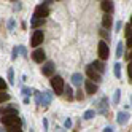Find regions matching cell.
<instances>
[{
  "label": "cell",
  "mask_w": 132,
  "mask_h": 132,
  "mask_svg": "<svg viewBox=\"0 0 132 132\" xmlns=\"http://www.w3.org/2000/svg\"><path fill=\"white\" fill-rule=\"evenodd\" d=\"M2 124L5 127H21L22 121L18 115H11V116H2Z\"/></svg>",
  "instance_id": "1"
},
{
  "label": "cell",
  "mask_w": 132,
  "mask_h": 132,
  "mask_svg": "<svg viewBox=\"0 0 132 132\" xmlns=\"http://www.w3.org/2000/svg\"><path fill=\"white\" fill-rule=\"evenodd\" d=\"M51 88H53V91L56 92V96H61V94L64 92V88H65L62 77H59V75L53 77V78H51Z\"/></svg>",
  "instance_id": "2"
},
{
  "label": "cell",
  "mask_w": 132,
  "mask_h": 132,
  "mask_svg": "<svg viewBox=\"0 0 132 132\" xmlns=\"http://www.w3.org/2000/svg\"><path fill=\"white\" fill-rule=\"evenodd\" d=\"M108 56H110V50H108V45H107V42H99V57H100V61H105V59H108Z\"/></svg>",
  "instance_id": "3"
},
{
  "label": "cell",
  "mask_w": 132,
  "mask_h": 132,
  "mask_svg": "<svg viewBox=\"0 0 132 132\" xmlns=\"http://www.w3.org/2000/svg\"><path fill=\"white\" fill-rule=\"evenodd\" d=\"M48 14H50V8L45 5H38L34 11V18H38V19H45Z\"/></svg>",
  "instance_id": "4"
},
{
  "label": "cell",
  "mask_w": 132,
  "mask_h": 132,
  "mask_svg": "<svg viewBox=\"0 0 132 132\" xmlns=\"http://www.w3.org/2000/svg\"><path fill=\"white\" fill-rule=\"evenodd\" d=\"M97 110H96V113H100V115H105V113H108V99L107 97H102L97 103Z\"/></svg>",
  "instance_id": "5"
},
{
  "label": "cell",
  "mask_w": 132,
  "mask_h": 132,
  "mask_svg": "<svg viewBox=\"0 0 132 132\" xmlns=\"http://www.w3.org/2000/svg\"><path fill=\"white\" fill-rule=\"evenodd\" d=\"M43 38H45L43 32H42V30H35V32H34V35H32L30 45L34 46V48H37V46H38V45H42V43H43Z\"/></svg>",
  "instance_id": "6"
},
{
  "label": "cell",
  "mask_w": 132,
  "mask_h": 132,
  "mask_svg": "<svg viewBox=\"0 0 132 132\" xmlns=\"http://www.w3.org/2000/svg\"><path fill=\"white\" fill-rule=\"evenodd\" d=\"M51 100H53V94H51L50 91H43V92H42V102H40V105H43V107H50Z\"/></svg>",
  "instance_id": "7"
},
{
  "label": "cell",
  "mask_w": 132,
  "mask_h": 132,
  "mask_svg": "<svg viewBox=\"0 0 132 132\" xmlns=\"http://www.w3.org/2000/svg\"><path fill=\"white\" fill-rule=\"evenodd\" d=\"M86 73H88V77H89L91 80H94V81H96V83L102 81V75H100L99 72H96V70H94V69L91 67V65H89V67L86 69Z\"/></svg>",
  "instance_id": "8"
},
{
  "label": "cell",
  "mask_w": 132,
  "mask_h": 132,
  "mask_svg": "<svg viewBox=\"0 0 132 132\" xmlns=\"http://www.w3.org/2000/svg\"><path fill=\"white\" fill-rule=\"evenodd\" d=\"M42 72H43V75L45 77H53V73H54V64L51 62V61H48L43 67H42Z\"/></svg>",
  "instance_id": "9"
},
{
  "label": "cell",
  "mask_w": 132,
  "mask_h": 132,
  "mask_svg": "<svg viewBox=\"0 0 132 132\" xmlns=\"http://www.w3.org/2000/svg\"><path fill=\"white\" fill-rule=\"evenodd\" d=\"M45 57H46V54H45V51L43 50H40V48H37L34 53H32V59L35 61V62H43L45 61Z\"/></svg>",
  "instance_id": "10"
},
{
  "label": "cell",
  "mask_w": 132,
  "mask_h": 132,
  "mask_svg": "<svg viewBox=\"0 0 132 132\" xmlns=\"http://www.w3.org/2000/svg\"><path fill=\"white\" fill-rule=\"evenodd\" d=\"M127 121H129V113L127 111H119L116 115V122L119 126H124Z\"/></svg>",
  "instance_id": "11"
},
{
  "label": "cell",
  "mask_w": 132,
  "mask_h": 132,
  "mask_svg": "<svg viewBox=\"0 0 132 132\" xmlns=\"http://www.w3.org/2000/svg\"><path fill=\"white\" fill-rule=\"evenodd\" d=\"M0 115H2V116L18 115V108L16 107H2V108H0Z\"/></svg>",
  "instance_id": "12"
},
{
  "label": "cell",
  "mask_w": 132,
  "mask_h": 132,
  "mask_svg": "<svg viewBox=\"0 0 132 132\" xmlns=\"http://www.w3.org/2000/svg\"><path fill=\"white\" fill-rule=\"evenodd\" d=\"M84 89H86L88 94H96V92L99 91L97 84L94 83V81H86V83H84Z\"/></svg>",
  "instance_id": "13"
},
{
  "label": "cell",
  "mask_w": 132,
  "mask_h": 132,
  "mask_svg": "<svg viewBox=\"0 0 132 132\" xmlns=\"http://www.w3.org/2000/svg\"><path fill=\"white\" fill-rule=\"evenodd\" d=\"M91 67L96 70V72H99L100 75H102V73H105V65H103L102 61H94V62L91 64Z\"/></svg>",
  "instance_id": "14"
},
{
  "label": "cell",
  "mask_w": 132,
  "mask_h": 132,
  "mask_svg": "<svg viewBox=\"0 0 132 132\" xmlns=\"http://www.w3.org/2000/svg\"><path fill=\"white\" fill-rule=\"evenodd\" d=\"M100 8L105 11V14H110V13H113V2H102Z\"/></svg>",
  "instance_id": "15"
},
{
  "label": "cell",
  "mask_w": 132,
  "mask_h": 132,
  "mask_svg": "<svg viewBox=\"0 0 132 132\" xmlns=\"http://www.w3.org/2000/svg\"><path fill=\"white\" fill-rule=\"evenodd\" d=\"M72 83L75 84V86H81V83H83L81 73H73V75H72Z\"/></svg>",
  "instance_id": "16"
},
{
  "label": "cell",
  "mask_w": 132,
  "mask_h": 132,
  "mask_svg": "<svg viewBox=\"0 0 132 132\" xmlns=\"http://www.w3.org/2000/svg\"><path fill=\"white\" fill-rule=\"evenodd\" d=\"M111 22H113V21H111V16H110V14H105V16L102 18V26L105 27V29H110V27H111Z\"/></svg>",
  "instance_id": "17"
},
{
  "label": "cell",
  "mask_w": 132,
  "mask_h": 132,
  "mask_svg": "<svg viewBox=\"0 0 132 132\" xmlns=\"http://www.w3.org/2000/svg\"><path fill=\"white\" fill-rule=\"evenodd\" d=\"M43 24H45V19H38V18H32V21H30L32 27H40Z\"/></svg>",
  "instance_id": "18"
},
{
  "label": "cell",
  "mask_w": 132,
  "mask_h": 132,
  "mask_svg": "<svg viewBox=\"0 0 132 132\" xmlns=\"http://www.w3.org/2000/svg\"><path fill=\"white\" fill-rule=\"evenodd\" d=\"M113 73H115L116 78H121V64L116 62L115 65H113Z\"/></svg>",
  "instance_id": "19"
},
{
  "label": "cell",
  "mask_w": 132,
  "mask_h": 132,
  "mask_svg": "<svg viewBox=\"0 0 132 132\" xmlns=\"http://www.w3.org/2000/svg\"><path fill=\"white\" fill-rule=\"evenodd\" d=\"M122 53H124V43L119 42V43L116 45V56H118V59L122 56Z\"/></svg>",
  "instance_id": "20"
},
{
  "label": "cell",
  "mask_w": 132,
  "mask_h": 132,
  "mask_svg": "<svg viewBox=\"0 0 132 132\" xmlns=\"http://www.w3.org/2000/svg\"><path fill=\"white\" fill-rule=\"evenodd\" d=\"M64 92H65V96H67V100H72L75 96H73V91H72V88L70 86H65L64 88Z\"/></svg>",
  "instance_id": "21"
},
{
  "label": "cell",
  "mask_w": 132,
  "mask_h": 132,
  "mask_svg": "<svg viewBox=\"0 0 132 132\" xmlns=\"http://www.w3.org/2000/svg\"><path fill=\"white\" fill-rule=\"evenodd\" d=\"M94 116H96V110H88V111H84V115H83L84 119H92Z\"/></svg>",
  "instance_id": "22"
},
{
  "label": "cell",
  "mask_w": 132,
  "mask_h": 132,
  "mask_svg": "<svg viewBox=\"0 0 132 132\" xmlns=\"http://www.w3.org/2000/svg\"><path fill=\"white\" fill-rule=\"evenodd\" d=\"M6 100H10V94L0 91V103H3V102H6Z\"/></svg>",
  "instance_id": "23"
},
{
  "label": "cell",
  "mask_w": 132,
  "mask_h": 132,
  "mask_svg": "<svg viewBox=\"0 0 132 132\" xmlns=\"http://www.w3.org/2000/svg\"><path fill=\"white\" fill-rule=\"evenodd\" d=\"M119 99H121V91L116 89V91H115V96H113V103H115V105H118V103H119Z\"/></svg>",
  "instance_id": "24"
},
{
  "label": "cell",
  "mask_w": 132,
  "mask_h": 132,
  "mask_svg": "<svg viewBox=\"0 0 132 132\" xmlns=\"http://www.w3.org/2000/svg\"><path fill=\"white\" fill-rule=\"evenodd\" d=\"M8 83L14 84V72H13V69H8Z\"/></svg>",
  "instance_id": "25"
},
{
  "label": "cell",
  "mask_w": 132,
  "mask_h": 132,
  "mask_svg": "<svg viewBox=\"0 0 132 132\" xmlns=\"http://www.w3.org/2000/svg\"><path fill=\"white\" fill-rule=\"evenodd\" d=\"M124 35L127 37V38H129V37H132V26H130V24H127V26H126V29H124Z\"/></svg>",
  "instance_id": "26"
},
{
  "label": "cell",
  "mask_w": 132,
  "mask_h": 132,
  "mask_svg": "<svg viewBox=\"0 0 132 132\" xmlns=\"http://www.w3.org/2000/svg\"><path fill=\"white\" fill-rule=\"evenodd\" d=\"M75 99H77V100H83V99H84V94H83L81 89L77 91V94H75Z\"/></svg>",
  "instance_id": "27"
},
{
  "label": "cell",
  "mask_w": 132,
  "mask_h": 132,
  "mask_svg": "<svg viewBox=\"0 0 132 132\" xmlns=\"http://www.w3.org/2000/svg\"><path fill=\"white\" fill-rule=\"evenodd\" d=\"M127 75H129V81L132 83V61H130L129 65H127Z\"/></svg>",
  "instance_id": "28"
},
{
  "label": "cell",
  "mask_w": 132,
  "mask_h": 132,
  "mask_svg": "<svg viewBox=\"0 0 132 132\" xmlns=\"http://www.w3.org/2000/svg\"><path fill=\"white\" fill-rule=\"evenodd\" d=\"M35 102H37V105H40V102H42V92L38 91H35Z\"/></svg>",
  "instance_id": "29"
},
{
  "label": "cell",
  "mask_w": 132,
  "mask_h": 132,
  "mask_svg": "<svg viewBox=\"0 0 132 132\" xmlns=\"http://www.w3.org/2000/svg\"><path fill=\"white\" fill-rule=\"evenodd\" d=\"M18 51H19V53H21V56H24V57L27 56V50L24 48V46H18Z\"/></svg>",
  "instance_id": "30"
},
{
  "label": "cell",
  "mask_w": 132,
  "mask_h": 132,
  "mask_svg": "<svg viewBox=\"0 0 132 132\" xmlns=\"http://www.w3.org/2000/svg\"><path fill=\"white\" fill-rule=\"evenodd\" d=\"M42 124H43V132H48V119H46V118H43Z\"/></svg>",
  "instance_id": "31"
},
{
  "label": "cell",
  "mask_w": 132,
  "mask_h": 132,
  "mask_svg": "<svg viewBox=\"0 0 132 132\" xmlns=\"http://www.w3.org/2000/svg\"><path fill=\"white\" fill-rule=\"evenodd\" d=\"M0 91H6V83L3 78H0Z\"/></svg>",
  "instance_id": "32"
},
{
  "label": "cell",
  "mask_w": 132,
  "mask_h": 132,
  "mask_svg": "<svg viewBox=\"0 0 132 132\" xmlns=\"http://www.w3.org/2000/svg\"><path fill=\"white\" fill-rule=\"evenodd\" d=\"M6 132H22L21 127H6Z\"/></svg>",
  "instance_id": "33"
},
{
  "label": "cell",
  "mask_w": 132,
  "mask_h": 132,
  "mask_svg": "<svg viewBox=\"0 0 132 132\" xmlns=\"http://www.w3.org/2000/svg\"><path fill=\"white\" fill-rule=\"evenodd\" d=\"M8 30H10V32H13V30H14V21H13V19L8 22Z\"/></svg>",
  "instance_id": "34"
},
{
  "label": "cell",
  "mask_w": 132,
  "mask_h": 132,
  "mask_svg": "<svg viewBox=\"0 0 132 132\" xmlns=\"http://www.w3.org/2000/svg\"><path fill=\"white\" fill-rule=\"evenodd\" d=\"M100 35H102V37H103V38H107V40H108V38H110V34H108V32H107V30H103V29H102V30H100Z\"/></svg>",
  "instance_id": "35"
},
{
  "label": "cell",
  "mask_w": 132,
  "mask_h": 132,
  "mask_svg": "<svg viewBox=\"0 0 132 132\" xmlns=\"http://www.w3.org/2000/svg\"><path fill=\"white\" fill-rule=\"evenodd\" d=\"M16 57H18V46L13 48V54H11V59H16Z\"/></svg>",
  "instance_id": "36"
},
{
  "label": "cell",
  "mask_w": 132,
  "mask_h": 132,
  "mask_svg": "<svg viewBox=\"0 0 132 132\" xmlns=\"http://www.w3.org/2000/svg\"><path fill=\"white\" fill-rule=\"evenodd\" d=\"M30 92H32V91H30L29 88H22V94H24V96H30Z\"/></svg>",
  "instance_id": "37"
},
{
  "label": "cell",
  "mask_w": 132,
  "mask_h": 132,
  "mask_svg": "<svg viewBox=\"0 0 132 132\" xmlns=\"http://www.w3.org/2000/svg\"><path fill=\"white\" fill-rule=\"evenodd\" d=\"M65 127H67V129H70V127H72V119H70V118L65 119Z\"/></svg>",
  "instance_id": "38"
},
{
  "label": "cell",
  "mask_w": 132,
  "mask_h": 132,
  "mask_svg": "<svg viewBox=\"0 0 132 132\" xmlns=\"http://www.w3.org/2000/svg\"><path fill=\"white\" fill-rule=\"evenodd\" d=\"M121 29H122V21H118L116 22V32H119Z\"/></svg>",
  "instance_id": "39"
},
{
  "label": "cell",
  "mask_w": 132,
  "mask_h": 132,
  "mask_svg": "<svg viewBox=\"0 0 132 132\" xmlns=\"http://www.w3.org/2000/svg\"><path fill=\"white\" fill-rule=\"evenodd\" d=\"M126 59H127V61H129V62H130V61H132V50H130V51H129V53H127V54H126Z\"/></svg>",
  "instance_id": "40"
},
{
  "label": "cell",
  "mask_w": 132,
  "mask_h": 132,
  "mask_svg": "<svg viewBox=\"0 0 132 132\" xmlns=\"http://www.w3.org/2000/svg\"><path fill=\"white\" fill-rule=\"evenodd\" d=\"M126 45L129 46V48H132V37H129V38H127V42H126Z\"/></svg>",
  "instance_id": "41"
},
{
  "label": "cell",
  "mask_w": 132,
  "mask_h": 132,
  "mask_svg": "<svg viewBox=\"0 0 132 132\" xmlns=\"http://www.w3.org/2000/svg\"><path fill=\"white\" fill-rule=\"evenodd\" d=\"M21 8V2H14V10H19Z\"/></svg>",
  "instance_id": "42"
},
{
  "label": "cell",
  "mask_w": 132,
  "mask_h": 132,
  "mask_svg": "<svg viewBox=\"0 0 132 132\" xmlns=\"http://www.w3.org/2000/svg\"><path fill=\"white\" fill-rule=\"evenodd\" d=\"M102 132H113V129H111V127H110V126H107V127H105V129H103V130H102Z\"/></svg>",
  "instance_id": "43"
},
{
  "label": "cell",
  "mask_w": 132,
  "mask_h": 132,
  "mask_svg": "<svg viewBox=\"0 0 132 132\" xmlns=\"http://www.w3.org/2000/svg\"><path fill=\"white\" fill-rule=\"evenodd\" d=\"M0 132H6V129H0Z\"/></svg>",
  "instance_id": "44"
},
{
  "label": "cell",
  "mask_w": 132,
  "mask_h": 132,
  "mask_svg": "<svg viewBox=\"0 0 132 132\" xmlns=\"http://www.w3.org/2000/svg\"><path fill=\"white\" fill-rule=\"evenodd\" d=\"M130 26H132V18H130Z\"/></svg>",
  "instance_id": "45"
},
{
  "label": "cell",
  "mask_w": 132,
  "mask_h": 132,
  "mask_svg": "<svg viewBox=\"0 0 132 132\" xmlns=\"http://www.w3.org/2000/svg\"><path fill=\"white\" fill-rule=\"evenodd\" d=\"M130 103H132V96H130Z\"/></svg>",
  "instance_id": "46"
}]
</instances>
